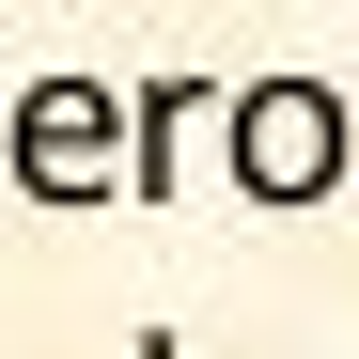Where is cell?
Listing matches in <instances>:
<instances>
[{"instance_id":"obj_1","label":"cell","mask_w":359,"mask_h":359,"mask_svg":"<svg viewBox=\"0 0 359 359\" xmlns=\"http://www.w3.org/2000/svg\"><path fill=\"white\" fill-rule=\"evenodd\" d=\"M203 126L234 141V203H266V219H313L344 172H359V109H344V79H313V63L219 79V109H203Z\"/></svg>"},{"instance_id":"obj_2","label":"cell","mask_w":359,"mask_h":359,"mask_svg":"<svg viewBox=\"0 0 359 359\" xmlns=\"http://www.w3.org/2000/svg\"><path fill=\"white\" fill-rule=\"evenodd\" d=\"M0 172H16L32 203H126V94H109L94 63H47L16 109H0Z\"/></svg>"},{"instance_id":"obj_3","label":"cell","mask_w":359,"mask_h":359,"mask_svg":"<svg viewBox=\"0 0 359 359\" xmlns=\"http://www.w3.org/2000/svg\"><path fill=\"white\" fill-rule=\"evenodd\" d=\"M219 79L172 63V79H126V203H188V141H203Z\"/></svg>"},{"instance_id":"obj_4","label":"cell","mask_w":359,"mask_h":359,"mask_svg":"<svg viewBox=\"0 0 359 359\" xmlns=\"http://www.w3.org/2000/svg\"><path fill=\"white\" fill-rule=\"evenodd\" d=\"M126 359H188V328H141V344H126Z\"/></svg>"}]
</instances>
